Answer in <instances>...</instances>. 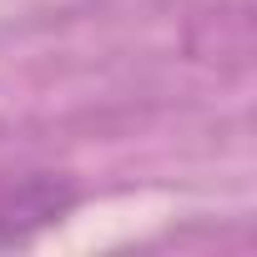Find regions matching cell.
<instances>
[{"label":"cell","instance_id":"6da1fadb","mask_svg":"<svg viewBox=\"0 0 257 257\" xmlns=\"http://www.w3.org/2000/svg\"><path fill=\"white\" fill-rule=\"evenodd\" d=\"M71 202H76V192L56 177H26L16 187H0V247L26 242L46 222H61V212Z\"/></svg>","mask_w":257,"mask_h":257}]
</instances>
